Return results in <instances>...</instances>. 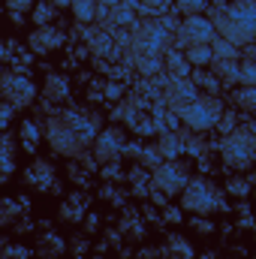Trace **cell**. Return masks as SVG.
I'll use <instances>...</instances> for the list:
<instances>
[{
	"instance_id": "6da1fadb",
	"label": "cell",
	"mask_w": 256,
	"mask_h": 259,
	"mask_svg": "<svg viewBox=\"0 0 256 259\" xmlns=\"http://www.w3.org/2000/svg\"><path fill=\"white\" fill-rule=\"evenodd\" d=\"M46 136L55 145V151H61L66 157H78L81 148H88L91 142H97V121L78 115V112H66L58 115L46 124Z\"/></svg>"
},
{
	"instance_id": "7a4b0ae2",
	"label": "cell",
	"mask_w": 256,
	"mask_h": 259,
	"mask_svg": "<svg viewBox=\"0 0 256 259\" xmlns=\"http://www.w3.org/2000/svg\"><path fill=\"white\" fill-rule=\"evenodd\" d=\"M214 27L223 39L235 42L238 49L256 42V0H235L229 6L214 9Z\"/></svg>"
},
{
	"instance_id": "3957f363",
	"label": "cell",
	"mask_w": 256,
	"mask_h": 259,
	"mask_svg": "<svg viewBox=\"0 0 256 259\" xmlns=\"http://www.w3.org/2000/svg\"><path fill=\"white\" fill-rule=\"evenodd\" d=\"M175 115L178 121L184 124L193 133H205V130L217 127L220 118H223V103L217 97H199L193 103H184V106H175Z\"/></svg>"
},
{
	"instance_id": "277c9868",
	"label": "cell",
	"mask_w": 256,
	"mask_h": 259,
	"mask_svg": "<svg viewBox=\"0 0 256 259\" xmlns=\"http://www.w3.org/2000/svg\"><path fill=\"white\" fill-rule=\"evenodd\" d=\"M181 205H184V211H193V214H208L214 208H226L220 193L205 178H190L187 190L181 193Z\"/></svg>"
},
{
	"instance_id": "5b68a950",
	"label": "cell",
	"mask_w": 256,
	"mask_h": 259,
	"mask_svg": "<svg viewBox=\"0 0 256 259\" xmlns=\"http://www.w3.org/2000/svg\"><path fill=\"white\" fill-rule=\"evenodd\" d=\"M217 39V27L211 18L205 15H190L178 24V46L190 49V46H211Z\"/></svg>"
},
{
	"instance_id": "8992f818",
	"label": "cell",
	"mask_w": 256,
	"mask_h": 259,
	"mask_svg": "<svg viewBox=\"0 0 256 259\" xmlns=\"http://www.w3.org/2000/svg\"><path fill=\"white\" fill-rule=\"evenodd\" d=\"M187 184H190V175H187V169L178 160H166V163H160L154 169V187L160 193H166V196L184 193Z\"/></svg>"
},
{
	"instance_id": "52a82bcc",
	"label": "cell",
	"mask_w": 256,
	"mask_h": 259,
	"mask_svg": "<svg viewBox=\"0 0 256 259\" xmlns=\"http://www.w3.org/2000/svg\"><path fill=\"white\" fill-rule=\"evenodd\" d=\"M166 39H169V33H166V27L157 24V21H145V24H139L136 33H133V46H136L139 55H160L163 46H166Z\"/></svg>"
},
{
	"instance_id": "ba28073f",
	"label": "cell",
	"mask_w": 256,
	"mask_h": 259,
	"mask_svg": "<svg viewBox=\"0 0 256 259\" xmlns=\"http://www.w3.org/2000/svg\"><path fill=\"white\" fill-rule=\"evenodd\" d=\"M3 97H6V103H9V106L24 109V106H30V103H33L36 88H33V81H30L24 72H21V75L6 72V75H3Z\"/></svg>"
},
{
	"instance_id": "9c48e42d",
	"label": "cell",
	"mask_w": 256,
	"mask_h": 259,
	"mask_svg": "<svg viewBox=\"0 0 256 259\" xmlns=\"http://www.w3.org/2000/svg\"><path fill=\"white\" fill-rule=\"evenodd\" d=\"M121 151H124V130H118V127L103 130V133L97 136V142H94V157H97V163H103V166L118 163V160H121Z\"/></svg>"
},
{
	"instance_id": "30bf717a",
	"label": "cell",
	"mask_w": 256,
	"mask_h": 259,
	"mask_svg": "<svg viewBox=\"0 0 256 259\" xmlns=\"http://www.w3.org/2000/svg\"><path fill=\"white\" fill-rule=\"evenodd\" d=\"M223 160L229 163V166H235V169H247L250 166V160H253V142H250V136L247 133H235V136H229L226 142H223Z\"/></svg>"
},
{
	"instance_id": "8fae6325",
	"label": "cell",
	"mask_w": 256,
	"mask_h": 259,
	"mask_svg": "<svg viewBox=\"0 0 256 259\" xmlns=\"http://www.w3.org/2000/svg\"><path fill=\"white\" fill-rule=\"evenodd\" d=\"M169 100L175 106H184L199 100V91H196V81L193 78H169Z\"/></svg>"
},
{
	"instance_id": "7c38bea8",
	"label": "cell",
	"mask_w": 256,
	"mask_h": 259,
	"mask_svg": "<svg viewBox=\"0 0 256 259\" xmlns=\"http://www.w3.org/2000/svg\"><path fill=\"white\" fill-rule=\"evenodd\" d=\"M61 42H64V36H61L55 27H39L36 33H30V49H33V52H39V55H46V52L58 49Z\"/></svg>"
},
{
	"instance_id": "4fadbf2b",
	"label": "cell",
	"mask_w": 256,
	"mask_h": 259,
	"mask_svg": "<svg viewBox=\"0 0 256 259\" xmlns=\"http://www.w3.org/2000/svg\"><path fill=\"white\" fill-rule=\"evenodd\" d=\"M163 64H166V69H169L172 78H190V72H193L190 61H187L181 52H172V49L163 55Z\"/></svg>"
},
{
	"instance_id": "5bb4252c",
	"label": "cell",
	"mask_w": 256,
	"mask_h": 259,
	"mask_svg": "<svg viewBox=\"0 0 256 259\" xmlns=\"http://www.w3.org/2000/svg\"><path fill=\"white\" fill-rule=\"evenodd\" d=\"M211 66L223 84H241V61H214Z\"/></svg>"
},
{
	"instance_id": "9a60e30c",
	"label": "cell",
	"mask_w": 256,
	"mask_h": 259,
	"mask_svg": "<svg viewBox=\"0 0 256 259\" xmlns=\"http://www.w3.org/2000/svg\"><path fill=\"white\" fill-rule=\"evenodd\" d=\"M184 58L190 61L193 69H205V66L214 64V49H211V46H190V49L184 52Z\"/></svg>"
},
{
	"instance_id": "2e32d148",
	"label": "cell",
	"mask_w": 256,
	"mask_h": 259,
	"mask_svg": "<svg viewBox=\"0 0 256 259\" xmlns=\"http://www.w3.org/2000/svg\"><path fill=\"white\" fill-rule=\"evenodd\" d=\"M211 49H214V61H241V49H238L235 42L223 39L220 33H217V39L211 42Z\"/></svg>"
},
{
	"instance_id": "e0dca14e",
	"label": "cell",
	"mask_w": 256,
	"mask_h": 259,
	"mask_svg": "<svg viewBox=\"0 0 256 259\" xmlns=\"http://www.w3.org/2000/svg\"><path fill=\"white\" fill-rule=\"evenodd\" d=\"M42 94H46V100L58 103V100H66V94H69V84H66L64 75H49V81H46Z\"/></svg>"
},
{
	"instance_id": "ac0fdd59",
	"label": "cell",
	"mask_w": 256,
	"mask_h": 259,
	"mask_svg": "<svg viewBox=\"0 0 256 259\" xmlns=\"http://www.w3.org/2000/svg\"><path fill=\"white\" fill-rule=\"evenodd\" d=\"M97 0H72V12H75V18L81 21V24H91V21H97Z\"/></svg>"
},
{
	"instance_id": "d6986e66",
	"label": "cell",
	"mask_w": 256,
	"mask_h": 259,
	"mask_svg": "<svg viewBox=\"0 0 256 259\" xmlns=\"http://www.w3.org/2000/svg\"><path fill=\"white\" fill-rule=\"evenodd\" d=\"M136 69L145 72V75H157L160 69H166V64L157 55H136Z\"/></svg>"
},
{
	"instance_id": "ffe728a7",
	"label": "cell",
	"mask_w": 256,
	"mask_h": 259,
	"mask_svg": "<svg viewBox=\"0 0 256 259\" xmlns=\"http://www.w3.org/2000/svg\"><path fill=\"white\" fill-rule=\"evenodd\" d=\"M181 151H184V145H181V139H178L175 133H166V136L160 139V154H163L166 160H178Z\"/></svg>"
},
{
	"instance_id": "44dd1931",
	"label": "cell",
	"mask_w": 256,
	"mask_h": 259,
	"mask_svg": "<svg viewBox=\"0 0 256 259\" xmlns=\"http://www.w3.org/2000/svg\"><path fill=\"white\" fill-rule=\"evenodd\" d=\"M52 175H55V172H52V166H49V163H42V160L27 172V178H30L36 187H49V184H52Z\"/></svg>"
},
{
	"instance_id": "7402d4cb",
	"label": "cell",
	"mask_w": 256,
	"mask_h": 259,
	"mask_svg": "<svg viewBox=\"0 0 256 259\" xmlns=\"http://www.w3.org/2000/svg\"><path fill=\"white\" fill-rule=\"evenodd\" d=\"M235 103H238L241 109H250V112H256V88H250V84H241V88L235 91Z\"/></svg>"
},
{
	"instance_id": "603a6c76",
	"label": "cell",
	"mask_w": 256,
	"mask_h": 259,
	"mask_svg": "<svg viewBox=\"0 0 256 259\" xmlns=\"http://www.w3.org/2000/svg\"><path fill=\"white\" fill-rule=\"evenodd\" d=\"M81 208H84V199L81 196H69L64 205V217L66 220H78L81 217Z\"/></svg>"
},
{
	"instance_id": "cb8c5ba5",
	"label": "cell",
	"mask_w": 256,
	"mask_h": 259,
	"mask_svg": "<svg viewBox=\"0 0 256 259\" xmlns=\"http://www.w3.org/2000/svg\"><path fill=\"white\" fill-rule=\"evenodd\" d=\"M202 9H208V0H178V12L190 15H202Z\"/></svg>"
},
{
	"instance_id": "d4e9b609",
	"label": "cell",
	"mask_w": 256,
	"mask_h": 259,
	"mask_svg": "<svg viewBox=\"0 0 256 259\" xmlns=\"http://www.w3.org/2000/svg\"><path fill=\"white\" fill-rule=\"evenodd\" d=\"M241 84L256 88V64L253 61H241Z\"/></svg>"
},
{
	"instance_id": "484cf974",
	"label": "cell",
	"mask_w": 256,
	"mask_h": 259,
	"mask_svg": "<svg viewBox=\"0 0 256 259\" xmlns=\"http://www.w3.org/2000/svg\"><path fill=\"white\" fill-rule=\"evenodd\" d=\"M33 21H36L39 27H46V21H52V6H49V3H39L36 12H33Z\"/></svg>"
},
{
	"instance_id": "4316f807",
	"label": "cell",
	"mask_w": 256,
	"mask_h": 259,
	"mask_svg": "<svg viewBox=\"0 0 256 259\" xmlns=\"http://www.w3.org/2000/svg\"><path fill=\"white\" fill-rule=\"evenodd\" d=\"M193 81H196V84H202V88H205V91H211V94H217V88H220V78H217V75H196Z\"/></svg>"
},
{
	"instance_id": "83f0119b",
	"label": "cell",
	"mask_w": 256,
	"mask_h": 259,
	"mask_svg": "<svg viewBox=\"0 0 256 259\" xmlns=\"http://www.w3.org/2000/svg\"><path fill=\"white\" fill-rule=\"evenodd\" d=\"M229 193H232V196H244V193H250V184H247L244 178H232V181H229Z\"/></svg>"
},
{
	"instance_id": "f1b7e54d",
	"label": "cell",
	"mask_w": 256,
	"mask_h": 259,
	"mask_svg": "<svg viewBox=\"0 0 256 259\" xmlns=\"http://www.w3.org/2000/svg\"><path fill=\"white\" fill-rule=\"evenodd\" d=\"M24 139H27V148L33 151V142L39 139V130L33 127V124H24V127H21V142H24Z\"/></svg>"
},
{
	"instance_id": "f546056e",
	"label": "cell",
	"mask_w": 256,
	"mask_h": 259,
	"mask_svg": "<svg viewBox=\"0 0 256 259\" xmlns=\"http://www.w3.org/2000/svg\"><path fill=\"white\" fill-rule=\"evenodd\" d=\"M112 18H115V24H130V21H133V15H130L127 6H121L118 12H112Z\"/></svg>"
},
{
	"instance_id": "4dcf8cb0",
	"label": "cell",
	"mask_w": 256,
	"mask_h": 259,
	"mask_svg": "<svg viewBox=\"0 0 256 259\" xmlns=\"http://www.w3.org/2000/svg\"><path fill=\"white\" fill-rule=\"evenodd\" d=\"M103 175H106L109 181H121V178H124V172H118V166H115V163H109V166L103 169Z\"/></svg>"
},
{
	"instance_id": "1f68e13d",
	"label": "cell",
	"mask_w": 256,
	"mask_h": 259,
	"mask_svg": "<svg viewBox=\"0 0 256 259\" xmlns=\"http://www.w3.org/2000/svg\"><path fill=\"white\" fill-rule=\"evenodd\" d=\"M142 3H145V6H151V12H163V6H166L169 0H142ZM145 6H142V12H148Z\"/></svg>"
},
{
	"instance_id": "d6a6232c",
	"label": "cell",
	"mask_w": 256,
	"mask_h": 259,
	"mask_svg": "<svg viewBox=\"0 0 256 259\" xmlns=\"http://www.w3.org/2000/svg\"><path fill=\"white\" fill-rule=\"evenodd\" d=\"M193 226H196V229H199V232H205V235H208V232H211V229H214V226H211V223H208V220H196V223H193Z\"/></svg>"
},
{
	"instance_id": "836d02e7",
	"label": "cell",
	"mask_w": 256,
	"mask_h": 259,
	"mask_svg": "<svg viewBox=\"0 0 256 259\" xmlns=\"http://www.w3.org/2000/svg\"><path fill=\"white\" fill-rule=\"evenodd\" d=\"M27 6H30V0H9V9H15V12L18 9H27Z\"/></svg>"
},
{
	"instance_id": "e575fe53",
	"label": "cell",
	"mask_w": 256,
	"mask_h": 259,
	"mask_svg": "<svg viewBox=\"0 0 256 259\" xmlns=\"http://www.w3.org/2000/svg\"><path fill=\"white\" fill-rule=\"evenodd\" d=\"M109 97H121V88L118 84H109Z\"/></svg>"
},
{
	"instance_id": "d590c367",
	"label": "cell",
	"mask_w": 256,
	"mask_h": 259,
	"mask_svg": "<svg viewBox=\"0 0 256 259\" xmlns=\"http://www.w3.org/2000/svg\"><path fill=\"white\" fill-rule=\"evenodd\" d=\"M97 3H103V6H115L118 0H97Z\"/></svg>"
}]
</instances>
